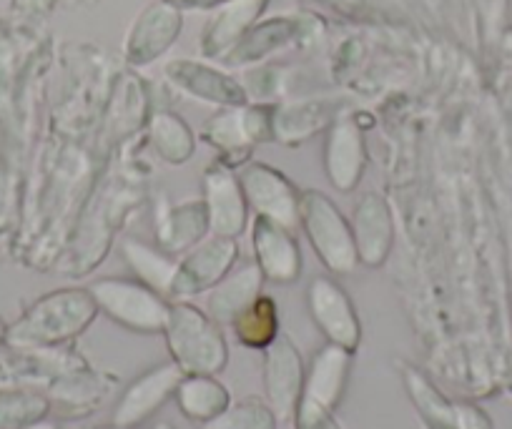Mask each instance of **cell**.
Returning a JSON list of instances; mask_svg holds the SVG:
<instances>
[{
    "instance_id": "cell-1",
    "label": "cell",
    "mask_w": 512,
    "mask_h": 429,
    "mask_svg": "<svg viewBox=\"0 0 512 429\" xmlns=\"http://www.w3.org/2000/svg\"><path fill=\"white\" fill-rule=\"evenodd\" d=\"M98 307L91 289H56L26 309L13 327L6 344L18 349H53L81 337L96 319Z\"/></svg>"
},
{
    "instance_id": "cell-2",
    "label": "cell",
    "mask_w": 512,
    "mask_h": 429,
    "mask_svg": "<svg viewBox=\"0 0 512 429\" xmlns=\"http://www.w3.org/2000/svg\"><path fill=\"white\" fill-rule=\"evenodd\" d=\"M164 337L171 362L184 374H219L229 362L221 324L186 299L171 302Z\"/></svg>"
},
{
    "instance_id": "cell-3",
    "label": "cell",
    "mask_w": 512,
    "mask_h": 429,
    "mask_svg": "<svg viewBox=\"0 0 512 429\" xmlns=\"http://www.w3.org/2000/svg\"><path fill=\"white\" fill-rule=\"evenodd\" d=\"M299 229L312 244L314 254L332 274H352L359 266L352 224L339 206L319 189H304L299 199Z\"/></svg>"
},
{
    "instance_id": "cell-4",
    "label": "cell",
    "mask_w": 512,
    "mask_h": 429,
    "mask_svg": "<svg viewBox=\"0 0 512 429\" xmlns=\"http://www.w3.org/2000/svg\"><path fill=\"white\" fill-rule=\"evenodd\" d=\"M98 312L136 334H164L171 302L139 279L108 276L88 286Z\"/></svg>"
},
{
    "instance_id": "cell-5",
    "label": "cell",
    "mask_w": 512,
    "mask_h": 429,
    "mask_svg": "<svg viewBox=\"0 0 512 429\" xmlns=\"http://www.w3.org/2000/svg\"><path fill=\"white\" fill-rule=\"evenodd\" d=\"M204 138L219 151V159L229 169L249 164L256 146L274 141V108L272 106H231L206 121Z\"/></svg>"
},
{
    "instance_id": "cell-6",
    "label": "cell",
    "mask_w": 512,
    "mask_h": 429,
    "mask_svg": "<svg viewBox=\"0 0 512 429\" xmlns=\"http://www.w3.org/2000/svg\"><path fill=\"white\" fill-rule=\"evenodd\" d=\"M239 184L254 219H267L279 226L299 229V199L302 191L279 169L264 161H249L241 166Z\"/></svg>"
},
{
    "instance_id": "cell-7",
    "label": "cell",
    "mask_w": 512,
    "mask_h": 429,
    "mask_svg": "<svg viewBox=\"0 0 512 429\" xmlns=\"http://www.w3.org/2000/svg\"><path fill=\"white\" fill-rule=\"evenodd\" d=\"M307 309L312 322L329 344L357 352L362 342V324L352 299L332 276H314L307 286Z\"/></svg>"
},
{
    "instance_id": "cell-8",
    "label": "cell",
    "mask_w": 512,
    "mask_h": 429,
    "mask_svg": "<svg viewBox=\"0 0 512 429\" xmlns=\"http://www.w3.org/2000/svg\"><path fill=\"white\" fill-rule=\"evenodd\" d=\"M236 261H239L236 239H226V236L216 234L204 236L199 244L186 251L184 259H179L171 302L196 297V294L214 289L234 269Z\"/></svg>"
},
{
    "instance_id": "cell-9",
    "label": "cell",
    "mask_w": 512,
    "mask_h": 429,
    "mask_svg": "<svg viewBox=\"0 0 512 429\" xmlns=\"http://www.w3.org/2000/svg\"><path fill=\"white\" fill-rule=\"evenodd\" d=\"M184 16L169 0H154L136 16L123 38V58L128 66L141 68L159 61L181 36Z\"/></svg>"
},
{
    "instance_id": "cell-10",
    "label": "cell",
    "mask_w": 512,
    "mask_h": 429,
    "mask_svg": "<svg viewBox=\"0 0 512 429\" xmlns=\"http://www.w3.org/2000/svg\"><path fill=\"white\" fill-rule=\"evenodd\" d=\"M304 377H307V364H304L302 352L292 342V337L279 334L264 349V394L279 422H287L297 412L304 392Z\"/></svg>"
},
{
    "instance_id": "cell-11",
    "label": "cell",
    "mask_w": 512,
    "mask_h": 429,
    "mask_svg": "<svg viewBox=\"0 0 512 429\" xmlns=\"http://www.w3.org/2000/svg\"><path fill=\"white\" fill-rule=\"evenodd\" d=\"M204 206L209 216V234L239 239L249 226V204L239 184V174L221 161L204 171Z\"/></svg>"
},
{
    "instance_id": "cell-12",
    "label": "cell",
    "mask_w": 512,
    "mask_h": 429,
    "mask_svg": "<svg viewBox=\"0 0 512 429\" xmlns=\"http://www.w3.org/2000/svg\"><path fill=\"white\" fill-rule=\"evenodd\" d=\"M181 379H184V372L176 367V362H164L159 367L146 369L123 389L113 407L111 422L123 424V427H141L174 397Z\"/></svg>"
},
{
    "instance_id": "cell-13",
    "label": "cell",
    "mask_w": 512,
    "mask_h": 429,
    "mask_svg": "<svg viewBox=\"0 0 512 429\" xmlns=\"http://www.w3.org/2000/svg\"><path fill=\"white\" fill-rule=\"evenodd\" d=\"M166 81L176 88V91L186 93V96L196 98V101L211 103L219 108L244 106L249 103V93L246 88L236 81L231 73L221 71V68L209 66V63L191 61V58H179L166 66Z\"/></svg>"
},
{
    "instance_id": "cell-14",
    "label": "cell",
    "mask_w": 512,
    "mask_h": 429,
    "mask_svg": "<svg viewBox=\"0 0 512 429\" xmlns=\"http://www.w3.org/2000/svg\"><path fill=\"white\" fill-rule=\"evenodd\" d=\"M324 174L342 194L357 189L367 169V143L362 128L352 118H339L329 126L322 151Z\"/></svg>"
},
{
    "instance_id": "cell-15",
    "label": "cell",
    "mask_w": 512,
    "mask_h": 429,
    "mask_svg": "<svg viewBox=\"0 0 512 429\" xmlns=\"http://www.w3.org/2000/svg\"><path fill=\"white\" fill-rule=\"evenodd\" d=\"M254 261L264 279L277 286H289L302 276V249L292 229L267 219H254L251 229Z\"/></svg>"
},
{
    "instance_id": "cell-16",
    "label": "cell",
    "mask_w": 512,
    "mask_h": 429,
    "mask_svg": "<svg viewBox=\"0 0 512 429\" xmlns=\"http://www.w3.org/2000/svg\"><path fill=\"white\" fill-rule=\"evenodd\" d=\"M349 224H352L359 264L377 269L390 259L395 246V216L382 196L374 191L364 194L354 206Z\"/></svg>"
},
{
    "instance_id": "cell-17",
    "label": "cell",
    "mask_w": 512,
    "mask_h": 429,
    "mask_svg": "<svg viewBox=\"0 0 512 429\" xmlns=\"http://www.w3.org/2000/svg\"><path fill=\"white\" fill-rule=\"evenodd\" d=\"M352 354L349 349L329 344L314 352L312 362L307 364L302 399L319 404V407L337 409L347 392L349 374H352Z\"/></svg>"
},
{
    "instance_id": "cell-18",
    "label": "cell",
    "mask_w": 512,
    "mask_h": 429,
    "mask_svg": "<svg viewBox=\"0 0 512 429\" xmlns=\"http://www.w3.org/2000/svg\"><path fill=\"white\" fill-rule=\"evenodd\" d=\"M264 281L267 279L256 261H244V264L234 266L214 289H209L206 314L221 327H231V322L262 294Z\"/></svg>"
},
{
    "instance_id": "cell-19",
    "label": "cell",
    "mask_w": 512,
    "mask_h": 429,
    "mask_svg": "<svg viewBox=\"0 0 512 429\" xmlns=\"http://www.w3.org/2000/svg\"><path fill=\"white\" fill-rule=\"evenodd\" d=\"M269 0H229L216 11L201 38V51L209 58H226L236 43L251 31Z\"/></svg>"
},
{
    "instance_id": "cell-20",
    "label": "cell",
    "mask_w": 512,
    "mask_h": 429,
    "mask_svg": "<svg viewBox=\"0 0 512 429\" xmlns=\"http://www.w3.org/2000/svg\"><path fill=\"white\" fill-rule=\"evenodd\" d=\"M209 234V216L204 199L181 201L156 211V244L169 254L191 249Z\"/></svg>"
},
{
    "instance_id": "cell-21",
    "label": "cell",
    "mask_w": 512,
    "mask_h": 429,
    "mask_svg": "<svg viewBox=\"0 0 512 429\" xmlns=\"http://www.w3.org/2000/svg\"><path fill=\"white\" fill-rule=\"evenodd\" d=\"M121 256L128 269H131V274H134V279L151 286L154 292H159L161 297L171 302L179 261L169 251L161 249L159 244L154 246L141 239H126L121 244Z\"/></svg>"
},
{
    "instance_id": "cell-22",
    "label": "cell",
    "mask_w": 512,
    "mask_h": 429,
    "mask_svg": "<svg viewBox=\"0 0 512 429\" xmlns=\"http://www.w3.org/2000/svg\"><path fill=\"white\" fill-rule=\"evenodd\" d=\"M176 407L191 422L206 424L231 404V394L216 374H184L176 387Z\"/></svg>"
},
{
    "instance_id": "cell-23",
    "label": "cell",
    "mask_w": 512,
    "mask_h": 429,
    "mask_svg": "<svg viewBox=\"0 0 512 429\" xmlns=\"http://www.w3.org/2000/svg\"><path fill=\"white\" fill-rule=\"evenodd\" d=\"M402 384L407 389L412 407L420 414L425 429H457V409L455 402L445 397L425 374L412 364H402L400 367Z\"/></svg>"
},
{
    "instance_id": "cell-24",
    "label": "cell",
    "mask_w": 512,
    "mask_h": 429,
    "mask_svg": "<svg viewBox=\"0 0 512 429\" xmlns=\"http://www.w3.org/2000/svg\"><path fill=\"white\" fill-rule=\"evenodd\" d=\"M151 149L161 161L171 166H181L194 156L196 136L189 123L174 111H156L146 123Z\"/></svg>"
},
{
    "instance_id": "cell-25",
    "label": "cell",
    "mask_w": 512,
    "mask_h": 429,
    "mask_svg": "<svg viewBox=\"0 0 512 429\" xmlns=\"http://www.w3.org/2000/svg\"><path fill=\"white\" fill-rule=\"evenodd\" d=\"M234 337L246 349H267L279 337V309L267 294H259L239 317L231 322Z\"/></svg>"
},
{
    "instance_id": "cell-26",
    "label": "cell",
    "mask_w": 512,
    "mask_h": 429,
    "mask_svg": "<svg viewBox=\"0 0 512 429\" xmlns=\"http://www.w3.org/2000/svg\"><path fill=\"white\" fill-rule=\"evenodd\" d=\"M108 387L91 372H68L53 382L48 392V402L66 409L68 414H81L98 407L106 397Z\"/></svg>"
},
{
    "instance_id": "cell-27",
    "label": "cell",
    "mask_w": 512,
    "mask_h": 429,
    "mask_svg": "<svg viewBox=\"0 0 512 429\" xmlns=\"http://www.w3.org/2000/svg\"><path fill=\"white\" fill-rule=\"evenodd\" d=\"M332 123V111L319 113V106L312 103H299L297 108H282V111L274 108V141H282L284 146H299L319 128Z\"/></svg>"
},
{
    "instance_id": "cell-28",
    "label": "cell",
    "mask_w": 512,
    "mask_h": 429,
    "mask_svg": "<svg viewBox=\"0 0 512 429\" xmlns=\"http://www.w3.org/2000/svg\"><path fill=\"white\" fill-rule=\"evenodd\" d=\"M279 417L269 402L259 397H246L241 402H231L229 407L206 424L201 429H277Z\"/></svg>"
},
{
    "instance_id": "cell-29",
    "label": "cell",
    "mask_w": 512,
    "mask_h": 429,
    "mask_svg": "<svg viewBox=\"0 0 512 429\" xmlns=\"http://www.w3.org/2000/svg\"><path fill=\"white\" fill-rule=\"evenodd\" d=\"M294 31H297V26H294L292 21H287V18H279V21H269L259 28H251V31L236 43L234 51L226 56V61L249 63L254 61V58L267 56L274 46L289 41V38L294 36Z\"/></svg>"
},
{
    "instance_id": "cell-30",
    "label": "cell",
    "mask_w": 512,
    "mask_h": 429,
    "mask_svg": "<svg viewBox=\"0 0 512 429\" xmlns=\"http://www.w3.org/2000/svg\"><path fill=\"white\" fill-rule=\"evenodd\" d=\"M51 402L36 392L16 389V392H0V429H21L28 424L46 419Z\"/></svg>"
},
{
    "instance_id": "cell-31",
    "label": "cell",
    "mask_w": 512,
    "mask_h": 429,
    "mask_svg": "<svg viewBox=\"0 0 512 429\" xmlns=\"http://www.w3.org/2000/svg\"><path fill=\"white\" fill-rule=\"evenodd\" d=\"M294 429H342L332 409L319 407V404L299 399V407L294 412Z\"/></svg>"
},
{
    "instance_id": "cell-32",
    "label": "cell",
    "mask_w": 512,
    "mask_h": 429,
    "mask_svg": "<svg viewBox=\"0 0 512 429\" xmlns=\"http://www.w3.org/2000/svg\"><path fill=\"white\" fill-rule=\"evenodd\" d=\"M457 429H492V419L480 407L467 402H455Z\"/></svg>"
},
{
    "instance_id": "cell-33",
    "label": "cell",
    "mask_w": 512,
    "mask_h": 429,
    "mask_svg": "<svg viewBox=\"0 0 512 429\" xmlns=\"http://www.w3.org/2000/svg\"><path fill=\"white\" fill-rule=\"evenodd\" d=\"M179 11H219L229 0H169Z\"/></svg>"
},
{
    "instance_id": "cell-34",
    "label": "cell",
    "mask_w": 512,
    "mask_h": 429,
    "mask_svg": "<svg viewBox=\"0 0 512 429\" xmlns=\"http://www.w3.org/2000/svg\"><path fill=\"white\" fill-rule=\"evenodd\" d=\"M56 0H16V6L28 13H48Z\"/></svg>"
},
{
    "instance_id": "cell-35",
    "label": "cell",
    "mask_w": 512,
    "mask_h": 429,
    "mask_svg": "<svg viewBox=\"0 0 512 429\" xmlns=\"http://www.w3.org/2000/svg\"><path fill=\"white\" fill-rule=\"evenodd\" d=\"M21 429H58V427L53 422H48V419H38V422L28 424V427H21Z\"/></svg>"
},
{
    "instance_id": "cell-36",
    "label": "cell",
    "mask_w": 512,
    "mask_h": 429,
    "mask_svg": "<svg viewBox=\"0 0 512 429\" xmlns=\"http://www.w3.org/2000/svg\"><path fill=\"white\" fill-rule=\"evenodd\" d=\"M86 429H141V427H123V424H103V427H86Z\"/></svg>"
},
{
    "instance_id": "cell-37",
    "label": "cell",
    "mask_w": 512,
    "mask_h": 429,
    "mask_svg": "<svg viewBox=\"0 0 512 429\" xmlns=\"http://www.w3.org/2000/svg\"><path fill=\"white\" fill-rule=\"evenodd\" d=\"M6 337H8V327H6V322L0 319V344L6 342Z\"/></svg>"
},
{
    "instance_id": "cell-38",
    "label": "cell",
    "mask_w": 512,
    "mask_h": 429,
    "mask_svg": "<svg viewBox=\"0 0 512 429\" xmlns=\"http://www.w3.org/2000/svg\"><path fill=\"white\" fill-rule=\"evenodd\" d=\"M154 429H174V427H171V424L169 422H159V424H156V427Z\"/></svg>"
}]
</instances>
